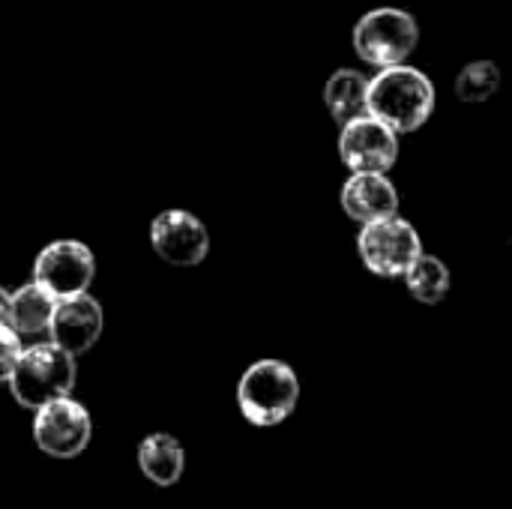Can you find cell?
<instances>
[{"instance_id": "9", "label": "cell", "mask_w": 512, "mask_h": 509, "mask_svg": "<svg viewBox=\"0 0 512 509\" xmlns=\"http://www.w3.org/2000/svg\"><path fill=\"white\" fill-rule=\"evenodd\" d=\"M153 252L174 267H198L210 252L207 225L189 210H162L150 222Z\"/></svg>"}, {"instance_id": "3", "label": "cell", "mask_w": 512, "mask_h": 509, "mask_svg": "<svg viewBox=\"0 0 512 509\" xmlns=\"http://www.w3.org/2000/svg\"><path fill=\"white\" fill-rule=\"evenodd\" d=\"M9 390L18 405L24 408H42L48 402H57L72 393L75 387V357L63 351L54 342L30 345L21 351L12 375H9Z\"/></svg>"}, {"instance_id": "6", "label": "cell", "mask_w": 512, "mask_h": 509, "mask_svg": "<svg viewBox=\"0 0 512 509\" xmlns=\"http://www.w3.org/2000/svg\"><path fill=\"white\" fill-rule=\"evenodd\" d=\"M336 147L351 174H387L399 162V135L372 114L342 123Z\"/></svg>"}, {"instance_id": "2", "label": "cell", "mask_w": 512, "mask_h": 509, "mask_svg": "<svg viewBox=\"0 0 512 509\" xmlns=\"http://www.w3.org/2000/svg\"><path fill=\"white\" fill-rule=\"evenodd\" d=\"M300 402L297 372L282 360H258L252 363L237 384L240 414L252 426H279L285 423Z\"/></svg>"}, {"instance_id": "11", "label": "cell", "mask_w": 512, "mask_h": 509, "mask_svg": "<svg viewBox=\"0 0 512 509\" xmlns=\"http://www.w3.org/2000/svg\"><path fill=\"white\" fill-rule=\"evenodd\" d=\"M339 204L348 219H354L357 225H366V222L399 213L402 198H399L396 183L387 174H351L342 183Z\"/></svg>"}, {"instance_id": "18", "label": "cell", "mask_w": 512, "mask_h": 509, "mask_svg": "<svg viewBox=\"0 0 512 509\" xmlns=\"http://www.w3.org/2000/svg\"><path fill=\"white\" fill-rule=\"evenodd\" d=\"M9 306H12V294L0 285V324H9Z\"/></svg>"}, {"instance_id": "8", "label": "cell", "mask_w": 512, "mask_h": 509, "mask_svg": "<svg viewBox=\"0 0 512 509\" xmlns=\"http://www.w3.org/2000/svg\"><path fill=\"white\" fill-rule=\"evenodd\" d=\"M90 435H93L90 414L75 399L63 396L57 402L36 408L33 441L42 453H48L54 459H72V456L84 453V447L90 444Z\"/></svg>"}, {"instance_id": "17", "label": "cell", "mask_w": 512, "mask_h": 509, "mask_svg": "<svg viewBox=\"0 0 512 509\" xmlns=\"http://www.w3.org/2000/svg\"><path fill=\"white\" fill-rule=\"evenodd\" d=\"M21 336L9 327V324H0V384L9 381L18 357H21Z\"/></svg>"}, {"instance_id": "4", "label": "cell", "mask_w": 512, "mask_h": 509, "mask_svg": "<svg viewBox=\"0 0 512 509\" xmlns=\"http://www.w3.org/2000/svg\"><path fill=\"white\" fill-rule=\"evenodd\" d=\"M351 42L357 57L375 69L408 63L420 45V21L402 6H375L360 15Z\"/></svg>"}, {"instance_id": "5", "label": "cell", "mask_w": 512, "mask_h": 509, "mask_svg": "<svg viewBox=\"0 0 512 509\" xmlns=\"http://www.w3.org/2000/svg\"><path fill=\"white\" fill-rule=\"evenodd\" d=\"M423 237L420 231L402 219L399 213L375 219L360 225L357 234V255L363 261V267L372 276L381 279H402L408 273V267L423 255Z\"/></svg>"}, {"instance_id": "16", "label": "cell", "mask_w": 512, "mask_h": 509, "mask_svg": "<svg viewBox=\"0 0 512 509\" xmlns=\"http://www.w3.org/2000/svg\"><path fill=\"white\" fill-rule=\"evenodd\" d=\"M501 81H504V75L495 60H471L468 66L459 69L453 90H456L459 102L480 105V102H489L501 90Z\"/></svg>"}, {"instance_id": "14", "label": "cell", "mask_w": 512, "mask_h": 509, "mask_svg": "<svg viewBox=\"0 0 512 509\" xmlns=\"http://www.w3.org/2000/svg\"><path fill=\"white\" fill-rule=\"evenodd\" d=\"M138 468L156 486H174L183 474V447L171 435H150L138 447Z\"/></svg>"}, {"instance_id": "10", "label": "cell", "mask_w": 512, "mask_h": 509, "mask_svg": "<svg viewBox=\"0 0 512 509\" xmlns=\"http://www.w3.org/2000/svg\"><path fill=\"white\" fill-rule=\"evenodd\" d=\"M102 327H105L102 303L90 294H78V297L57 300L51 324H48V336L54 345L78 357V354H87L99 342Z\"/></svg>"}, {"instance_id": "13", "label": "cell", "mask_w": 512, "mask_h": 509, "mask_svg": "<svg viewBox=\"0 0 512 509\" xmlns=\"http://www.w3.org/2000/svg\"><path fill=\"white\" fill-rule=\"evenodd\" d=\"M54 306H57V300H54L45 288H39L36 282H27V285H21V288L12 294L9 327H12L18 336H39V333H48Z\"/></svg>"}, {"instance_id": "12", "label": "cell", "mask_w": 512, "mask_h": 509, "mask_svg": "<svg viewBox=\"0 0 512 509\" xmlns=\"http://www.w3.org/2000/svg\"><path fill=\"white\" fill-rule=\"evenodd\" d=\"M366 90H369V75H363L360 69H351V66L336 69L324 84V105H327L330 117L342 126V123L366 114Z\"/></svg>"}, {"instance_id": "15", "label": "cell", "mask_w": 512, "mask_h": 509, "mask_svg": "<svg viewBox=\"0 0 512 509\" xmlns=\"http://www.w3.org/2000/svg\"><path fill=\"white\" fill-rule=\"evenodd\" d=\"M408 294L423 303V306H438L441 300H447L450 294V285H453V276H450V267L438 258V255H429L423 252L411 267L408 273L402 276Z\"/></svg>"}, {"instance_id": "1", "label": "cell", "mask_w": 512, "mask_h": 509, "mask_svg": "<svg viewBox=\"0 0 512 509\" xmlns=\"http://www.w3.org/2000/svg\"><path fill=\"white\" fill-rule=\"evenodd\" d=\"M435 102H438V93H435L432 78L411 63L378 69L369 78L366 114L378 117L399 138L423 129L429 117L435 114Z\"/></svg>"}, {"instance_id": "7", "label": "cell", "mask_w": 512, "mask_h": 509, "mask_svg": "<svg viewBox=\"0 0 512 509\" xmlns=\"http://www.w3.org/2000/svg\"><path fill=\"white\" fill-rule=\"evenodd\" d=\"M96 279V258L81 240H54L33 261V282L54 300L87 294Z\"/></svg>"}]
</instances>
